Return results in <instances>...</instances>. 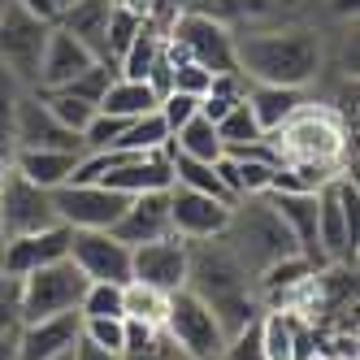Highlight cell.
<instances>
[{"label":"cell","instance_id":"cell-1","mask_svg":"<svg viewBox=\"0 0 360 360\" xmlns=\"http://www.w3.org/2000/svg\"><path fill=\"white\" fill-rule=\"evenodd\" d=\"M187 291L200 295L213 308V317L221 321L226 339L239 334L243 326H252L261 317V304H256V287L252 274L239 265V256L226 243H191V265H187Z\"/></svg>","mask_w":360,"mask_h":360},{"label":"cell","instance_id":"cell-2","mask_svg":"<svg viewBox=\"0 0 360 360\" xmlns=\"http://www.w3.org/2000/svg\"><path fill=\"white\" fill-rule=\"evenodd\" d=\"M230 48L248 83L304 87L321 70V39L313 31H248L230 39Z\"/></svg>","mask_w":360,"mask_h":360},{"label":"cell","instance_id":"cell-3","mask_svg":"<svg viewBox=\"0 0 360 360\" xmlns=\"http://www.w3.org/2000/svg\"><path fill=\"white\" fill-rule=\"evenodd\" d=\"M278 148L282 165H326V169H343L347 161V126L339 122V113L304 105L278 126L274 135H265Z\"/></svg>","mask_w":360,"mask_h":360},{"label":"cell","instance_id":"cell-4","mask_svg":"<svg viewBox=\"0 0 360 360\" xmlns=\"http://www.w3.org/2000/svg\"><path fill=\"white\" fill-rule=\"evenodd\" d=\"M226 248L239 256V265L248 274H261L265 265H274L278 256H291L300 252L291 230L278 221V213L265 204V195H252L248 204L235 200V209H230V226H226Z\"/></svg>","mask_w":360,"mask_h":360},{"label":"cell","instance_id":"cell-5","mask_svg":"<svg viewBox=\"0 0 360 360\" xmlns=\"http://www.w3.org/2000/svg\"><path fill=\"white\" fill-rule=\"evenodd\" d=\"M226 22L200 9H178L169 31H165V57L169 61H195L209 74H239L235 65V48H230Z\"/></svg>","mask_w":360,"mask_h":360},{"label":"cell","instance_id":"cell-6","mask_svg":"<svg viewBox=\"0 0 360 360\" xmlns=\"http://www.w3.org/2000/svg\"><path fill=\"white\" fill-rule=\"evenodd\" d=\"M83 291H87V278H83V269L74 265L70 256L22 274L18 278V326L57 317V313H74L79 300H83Z\"/></svg>","mask_w":360,"mask_h":360},{"label":"cell","instance_id":"cell-7","mask_svg":"<svg viewBox=\"0 0 360 360\" xmlns=\"http://www.w3.org/2000/svg\"><path fill=\"white\" fill-rule=\"evenodd\" d=\"M161 330H165V339L178 347V356H187V360H217L221 347H226V330L213 317V308L200 295H191L187 287L169 295Z\"/></svg>","mask_w":360,"mask_h":360},{"label":"cell","instance_id":"cell-8","mask_svg":"<svg viewBox=\"0 0 360 360\" xmlns=\"http://www.w3.org/2000/svg\"><path fill=\"white\" fill-rule=\"evenodd\" d=\"M356 195V178L347 174H334L326 187H317V243L326 265H356L360 221H347V204Z\"/></svg>","mask_w":360,"mask_h":360},{"label":"cell","instance_id":"cell-9","mask_svg":"<svg viewBox=\"0 0 360 360\" xmlns=\"http://www.w3.org/2000/svg\"><path fill=\"white\" fill-rule=\"evenodd\" d=\"M48 22L31 18L27 9H18L13 0L0 13V70H9L18 83H31L39 79V57H44V44H48Z\"/></svg>","mask_w":360,"mask_h":360},{"label":"cell","instance_id":"cell-10","mask_svg":"<svg viewBox=\"0 0 360 360\" xmlns=\"http://www.w3.org/2000/svg\"><path fill=\"white\" fill-rule=\"evenodd\" d=\"M48 195H53L57 221L70 226V230H113L122 209L131 204V195L109 191L105 183H65Z\"/></svg>","mask_w":360,"mask_h":360},{"label":"cell","instance_id":"cell-11","mask_svg":"<svg viewBox=\"0 0 360 360\" xmlns=\"http://www.w3.org/2000/svg\"><path fill=\"white\" fill-rule=\"evenodd\" d=\"M48 226H57L53 195L27 183L18 169H5V178H0V239L35 235V230H48Z\"/></svg>","mask_w":360,"mask_h":360},{"label":"cell","instance_id":"cell-12","mask_svg":"<svg viewBox=\"0 0 360 360\" xmlns=\"http://www.w3.org/2000/svg\"><path fill=\"white\" fill-rule=\"evenodd\" d=\"M70 261L87 282H131V248L113 230H70Z\"/></svg>","mask_w":360,"mask_h":360},{"label":"cell","instance_id":"cell-13","mask_svg":"<svg viewBox=\"0 0 360 360\" xmlns=\"http://www.w3.org/2000/svg\"><path fill=\"white\" fill-rule=\"evenodd\" d=\"M187 265H191V243L178 239V235L131 248V278L143 282V287L165 291V295L187 287Z\"/></svg>","mask_w":360,"mask_h":360},{"label":"cell","instance_id":"cell-14","mask_svg":"<svg viewBox=\"0 0 360 360\" xmlns=\"http://www.w3.org/2000/svg\"><path fill=\"white\" fill-rule=\"evenodd\" d=\"M230 209L235 204L200 195L187 187H169V230L187 243H204V239H221L230 226Z\"/></svg>","mask_w":360,"mask_h":360},{"label":"cell","instance_id":"cell-15","mask_svg":"<svg viewBox=\"0 0 360 360\" xmlns=\"http://www.w3.org/2000/svg\"><path fill=\"white\" fill-rule=\"evenodd\" d=\"M13 148H53V152H87L83 135L65 131V126L48 113L39 96H18L13 109Z\"/></svg>","mask_w":360,"mask_h":360},{"label":"cell","instance_id":"cell-16","mask_svg":"<svg viewBox=\"0 0 360 360\" xmlns=\"http://www.w3.org/2000/svg\"><path fill=\"white\" fill-rule=\"evenodd\" d=\"M265 204L278 213V221L291 230L300 256L313 269H326V256L317 243V191H265Z\"/></svg>","mask_w":360,"mask_h":360},{"label":"cell","instance_id":"cell-17","mask_svg":"<svg viewBox=\"0 0 360 360\" xmlns=\"http://www.w3.org/2000/svg\"><path fill=\"white\" fill-rule=\"evenodd\" d=\"M70 256V226H48V230H35V235H13L0 248V274L5 278H22L39 265H53Z\"/></svg>","mask_w":360,"mask_h":360},{"label":"cell","instance_id":"cell-18","mask_svg":"<svg viewBox=\"0 0 360 360\" xmlns=\"http://www.w3.org/2000/svg\"><path fill=\"white\" fill-rule=\"evenodd\" d=\"M83 334V313H57V317H44V321H27L18 326L13 343H18V360H57L65 352H74Z\"/></svg>","mask_w":360,"mask_h":360},{"label":"cell","instance_id":"cell-19","mask_svg":"<svg viewBox=\"0 0 360 360\" xmlns=\"http://www.w3.org/2000/svg\"><path fill=\"white\" fill-rule=\"evenodd\" d=\"M100 57L91 53L87 44H79L65 27H53L48 31V44H44V57H39V79H35V91H57L65 83H74L83 70H91Z\"/></svg>","mask_w":360,"mask_h":360},{"label":"cell","instance_id":"cell-20","mask_svg":"<svg viewBox=\"0 0 360 360\" xmlns=\"http://www.w3.org/2000/svg\"><path fill=\"white\" fill-rule=\"evenodd\" d=\"M113 235L126 248H139V243H152V239L174 235V230H169V191L131 195V204H126L122 217L113 221Z\"/></svg>","mask_w":360,"mask_h":360},{"label":"cell","instance_id":"cell-21","mask_svg":"<svg viewBox=\"0 0 360 360\" xmlns=\"http://www.w3.org/2000/svg\"><path fill=\"white\" fill-rule=\"evenodd\" d=\"M109 191L122 195H148V191H169L174 187V174H169V148L165 152H152V157H131L126 165L109 169L100 178Z\"/></svg>","mask_w":360,"mask_h":360},{"label":"cell","instance_id":"cell-22","mask_svg":"<svg viewBox=\"0 0 360 360\" xmlns=\"http://www.w3.org/2000/svg\"><path fill=\"white\" fill-rule=\"evenodd\" d=\"M87 157V152H53V148H18L13 157V169L27 178V183H35L39 191H57L70 183L74 165H79Z\"/></svg>","mask_w":360,"mask_h":360},{"label":"cell","instance_id":"cell-23","mask_svg":"<svg viewBox=\"0 0 360 360\" xmlns=\"http://www.w3.org/2000/svg\"><path fill=\"white\" fill-rule=\"evenodd\" d=\"M243 100H248V109H252L256 126H261V135H274L278 126L304 105L300 87H274V83H248Z\"/></svg>","mask_w":360,"mask_h":360},{"label":"cell","instance_id":"cell-24","mask_svg":"<svg viewBox=\"0 0 360 360\" xmlns=\"http://www.w3.org/2000/svg\"><path fill=\"white\" fill-rule=\"evenodd\" d=\"M105 22H109V0H74L61 9L57 27H65L79 44H87L91 53L105 61Z\"/></svg>","mask_w":360,"mask_h":360},{"label":"cell","instance_id":"cell-25","mask_svg":"<svg viewBox=\"0 0 360 360\" xmlns=\"http://www.w3.org/2000/svg\"><path fill=\"white\" fill-rule=\"evenodd\" d=\"M161 105V96L152 91V83H135V79H113L100 96V113H113V117H126L135 122L143 113H152Z\"/></svg>","mask_w":360,"mask_h":360},{"label":"cell","instance_id":"cell-26","mask_svg":"<svg viewBox=\"0 0 360 360\" xmlns=\"http://www.w3.org/2000/svg\"><path fill=\"white\" fill-rule=\"evenodd\" d=\"M161 48H165V35L152 27V22H143L139 27V35L131 39V48L117 57V79H135V83H148V74H152V65L161 61Z\"/></svg>","mask_w":360,"mask_h":360},{"label":"cell","instance_id":"cell-27","mask_svg":"<svg viewBox=\"0 0 360 360\" xmlns=\"http://www.w3.org/2000/svg\"><path fill=\"white\" fill-rule=\"evenodd\" d=\"M169 174H174V187H187V191H200V195H213V200L235 204L209 161H191V157H183V152L169 148Z\"/></svg>","mask_w":360,"mask_h":360},{"label":"cell","instance_id":"cell-28","mask_svg":"<svg viewBox=\"0 0 360 360\" xmlns=\"http://www.w3.org/2000/svg\"><path fill=\"white\" fill-rule=\"evenodd\" d=\"M169 148H174V152H183V157H191V161H209V165L226 152L221 139H217V126H213V122H204L200 113L183 126V131H174V135H169Z\"/></svg>","mask_w":360,"mask_h":360},{"label":"cell","instance_id":"cell-29","mask_svg":"<svg viewBox=\"0 0 360 360\" xmlns=\"http://www.w3.org/2000/svg\"><path fill=\"white\" fill-rule=\"evenodd\" d=\"M113 148L135 152V157H152V152H165V148H169V131H165L161 113L152 109V113H143V117H135V122H126V131L117 135V143H113Z\"/></svg>","mask_w":360,"mask_h":360},{"label":"cell","instance_id":"cell-30","mask_svg":"<svg viewBox=\"0 0 360 360\" xmlns=\"http://www.w3.org/2000/svg\"><path fill=\"white\" fill-rule=\"evenodd\" d=\"M256 334H261V352H265V360H295V343H291V313H278V308H261V317H256Z\"/></svg>","mask_w":360,"mask_h":360},{"label":"cell","instance_id":"cell-31","mask_svg":"<svg viewBox=\"0 0 360 360\" xmlns=\"http://www.w3.org/2000/svg\"><path fill=\"white\" fill-rule=\"evenodd\" d=\"M122 308H126V317H135V321H148V326H161L165 321V308H169V295L157 291V287H143V282H126L122 287Z\"/></svg>","mask_w":360,"mask_h":360},{"label":"cell","instance_id":"cell-32","mask_svg":"<svg viewBox=\"0 0 360 360\" xmlns=\"http://www.w3.org/2000/svg\"><path fill=\"white\" fill-rule=\"evenodd\" d=\"M139 27H143V22H139L135 13L117 9L113 0H109V22H105V61H109V65H117V57L131 48V39L139 35Z\"/></svg>","mask_w":360,"mask_h":360},{"label":"cell","instance_id":"cell-33","mask_svg":"<svg viewBox=\"0 0 360 360\" xmlns=\"http://www.w3.org/2000/svg\"><path fill=\"white\" fill-rule=\"evenodd\" d=\"M217 139H221V148L265 139V135H261V126H256V117H252V109H248V100H239V105H235V109H230V113L217 122Z\"/></svg>","mask_w":360,"mask_h":360},{"label":"cell","instance_id":"cell-34","mask_svg":"<svg viewBox=\"0 0 360 360\" xmlns=\"http://www.w3.org/2000/svg\"><path fill=\"white\" fill-rule=\"evenodd\" d=\"M83 317H126L122 308V287L117 282H87V291L79 300Z\"/></svg>","mask_w":360,"mask_h":360},{"label":"cell","instance_id":"cell-35","mask_svg":"<svg viewBox=\"0 0 360 360\" xmlns=\"http://www.w3.org/2000/svg\"><path fill=\"white\" fill-rule=\"evenodd\" d=\"M122 321L126 317H83V334H79V339L91 343V347H105V352L122 356V347H126V326Z\"/></svg>","mask_w":360,"mask_h":360},{"label":"cell","instance_id":"cell-36","mask_svg":"<svg viewBox=\"0 0 360 360\" xmlns=\"http://www.w3.org/2000/svg\"><path fill=\"white\" fill-rule=\"evenodd\" d=\"M169 65H174L169 70V91H183V96H195V100L209 96L213 74L204 65H195V61H169Z\"/></svg>","mask_w":360,"mask_h":360},{"label":"cell","instance_id":"cell-37","mask_svg":"<svg viewBox=\"0 0 360 360\" xmlns=\"http://www.w3.org/2000/svg\"><path fill=\"white\" fill-rule=\"evenodd\" d=\"M157 113H161V122H165V131L174 135V131H183V126L200 113V100H195V96H183V91H165L161 105H157Z\"/></svg>","mask_w":360,"mask_h":360},{"label":"cell","instance_id":"cell-38","mask_svg":"<svg viewBox=\"0 0 360 360\" xmlns=\"http://www.w3.org/2000/svg\"><path fill=\"white\" fill-rule=\"evenodd\" d=\"M217 360H265V352H261V334H256V321L243 326L239 334H230Z\"/></svg>","mask_w":360,"mask_h":360},{"label":"cell","instance_id":"cell-39","mask_svg":"<svg viewBox=\"0 0 360 360\" xmlns=\"http://www.w3.org/2000/svg\"><path fill=\"white\" fill-rule=\"evenodd\" d=\"M18 330V278H0V334Z\"/></svg>","mask_w":360,"mask_h":360},{"label":"cell","instance_id":"cell-40","mask_svg":"<svg viewBox=\"0 0 360 360\" xmlns=\"http://www.w3.org/2000/svg\"><path fill=\"white\" fill-rule=\"evenodd\" d=\"M126 326V347H122V356H131V352H143L152 339L161 334V326H148V321H135V317H126L122 321Z\"/></svg>","mask_w":360,"mask_h":360},{"label":"cell","instance_id":"cell-41","mask_svg":"<svg viewBox=\"0 0 360 360\" xmlns=\"http://www.w3.org/2000/svg\"><path fill=\"white\" fill-rule=\"evenodd\" d=\"M239 100H243V96H221V91H209V96H204V100H200V117L217 126V122H221V117H226L230 109H235V105H239Z\"/></svg>","mask_w":360,"mask_h":360},{"label":"cell","instance_id":"cell-42","mask_svg":"<svg viewBox=\"0 0 360 360\" xmlns=\"http://www.w3.org/2000/svg\"><path fill=\"white\" fill-rule=\"evenodd\" d=\"M122 360H178V347L165 339V330L157 334V339H152L143 352H131V356H122Z\"/></svg>","mask_w":360,"mask_h":360},{"label":"cell","instance_id":"cell-43","mask_svg":"<svg viewBox=\"0 0 360 360\" xmlns=\"http://www.w3.org/2000/svg\"><path fill=\"white\" fill-rule=\"evenodd\" d=\"M18 9H27L31 18H39V22H48V27H57V18H61V5L57 0H13Z\"/></svg>","mask_w":360,"mask_h":360},{"label":"cell","instance_id":"cell-44","mask_svg":"<svg viewBox=\"0 0 360 360\" xmlns=\"http://www.w3.org/2000/svg\"><path fill=\"white\" fill-rule=\"evenodd\" d=\"M74 360H122L117 352H105V347H91V343H74Z\"/></svg>","mask_w":360,"mask_h":360},{"label":"cell","instance_id":"cell-45","mask_svg":"<svg viewBox=\"0 0 360 360\" xmlns=\"http://www.w3.org/2000/svg\"><path fill=\"white\" fill-rule=\"evenodd\" d=\"M13 334H18V330L0 334V360H18V343H13Z\"/></svg>","mask_w":360,"mask_h":360},{"label":"cell","instance_id":"cell-46","mask_svg":"<svg viewBox=\"0 0 360 360\" xmlns=\"http://www.w3.org/2000/svg\"><path fill=\"white\" fill-rule=\"evenodd\" d=\"M330 9L339 13V18H347V13L356 18V9H360V0H330Z\"/></svg>","mask_w":360,"mask_h":360},{"label":"cell","instance_id":"cell-47","mask_svg":"<svg viewBox=\"0 0 360 360\" xmlns=\"http://www.w3.org/2000/svg\"><path fill=\"white\" fill-rule=\"evenodd\" d=\"M204 0H178V9H200Z\"/></svg>","mask_w":360,"mask_h":360},{"label":"cell","instance_id":"cell-48","mask_svg":"<svg viewBox=\"0 0 360 360\" xmlns=\"http://www.w3.org/2000/svg\"><path fill=\"white\" fill-rule=\"evenodd\" d=\"M308 360H334V356H326V352H313V356H308Z\"/></svg>","mask_w":360,"mask_h":360},{"label":"cell","instance_id":"cell-49","mask_svg":"<svg viewBox=\"0 0 360 360\" xmlns=\"http://www.w3.org/2000/svg\"><path fill=\"white\" fill-rule=\"evenodd\" d=\"M57 360H74V352H65V356H57Z\"/></svg>","mask_w":360,"mask_h":360},{"label":"cell","instance_id":"cell-50","mask_svg":"<svg viewBox=\"0 0 360 360\" xmlns=\"http://www.w3.org/2000/svg\"><path fill=\"white\" fill-rule=\"evenodd\" d=\"M57 5H61V9H65V5H74V0H57Z\"/></svg>","mask_w":360,"mask_h":360},{"label":"cell","instance_id":"cell-51","mask_svg":"<svg viewBox=\"0 0 360 360\" xmlns=\"http://www.w3.org/2000/svg\"><path fill=\"white\" fill-rule=\"evenodd\" d=\"M5 5H9V0H0V13H5Z\"/></svg>","mask_w":360,"mask_h":360},{"label":"cell","instance_id":"cell-52","mask_svg":"<svg viewBox=\"0 0 360 360\" xmlns=\"http://www.w3.org/2000/svg\"><path fill=\"white\" fill-rule=\"evenodd\" d=\"M178 360H187V356H178Z\"/></svg>","mask_w":360,"mask_h":360},{"label":"cell","instance_id":"cell-53","mask_svg":"<svg viewBox=\"0 0 360 360\" xmlns=\"http://www.w3.org/2000/svg\"><path fill=\"white\" fill-rule=\"evenodd\" d=\"M0 278H5V274H0Z\"/></svg>","mask_w":360,"mask_h":360}]
</instances>
